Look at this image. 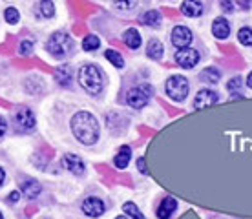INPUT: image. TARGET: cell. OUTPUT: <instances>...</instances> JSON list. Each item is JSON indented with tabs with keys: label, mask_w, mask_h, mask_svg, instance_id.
I'll return each mask as SVG.
<instances>
[{
	"label": "cell",
	"mask_w": 252,
	"mask_h": 219,
	"mask_svg": "<svg viewBox=\"0 0 252 219\" xmlns=\"http://www.w3.org/2000/svg\"><path fill=\"white\" fill-rule=\"evenodd\" d=\"M71 131L82 144H95L99 139V123L92 113L79 112L71 117Z\"/></svg>",
	"instance_id": "cell-1"
},
{
	"label": "cell",
	"mask_w": 252,
	"mask_h": 219,
	"mask_svg": "<svg viewBox=\"0 0 252 219\" xmlns=\"http://www.w3.org/2000/svg\"><path fill=\"white\" fill-rule=\"evenodd\" d=\"M77 79L81 82V86L88 92L90 95H101L104 90V77H102L101 69L97 68L95 64H84L81 66Z\"/></svg>",
	"instance_id": "cell-2"
},
{
	"label": "cell",
	"mask_w": 252,
	"mask_h": 219,
	"mask_svg": "<svg viewBox=\"0 0 252 219\" xmlns=\"http://www.w3.org/2000/svg\"><path fill=\"white\" fill-rule=\"evenodd\" d=\"M73 48H75L73 38L64 31L53 33V35L48 38V42H46V50H48V53H50L51 57H55V59H64V57H68L69 53L73 51Z\"/></svg>",
	"instance_id": "cell-3"
},
{
	"label": "cell",
	"mask_w": 252,
	"mask_h": 219,
	"mask_svg": "<svg viewBox=\"0 0 252 219\" xmlns=\"http://www.w3.org/2000/svg\"><path fill=\"white\" fill-rule=\"evenodd\" d=\"M13 125H15V130L20 131V133H28L32 131L37 125L35 121V113L26 106H19L15 112H13Z\"/></svg>",
	"instance_id": "cell-4"
},
{
	"label": "cell",
	"mask_w": 252,
	"mask_h": 219,
	"mask_svg": "<svg viewBox=\"0 0 252 219\" xmlns=\"http://www.w3.org/2000/svg\"><path fill=\"white\" fill-rule=\"evenodd\" d=\"M152 94H154L152 86H148V84H141V86H135L128 92V95H126V102H128V106L133 108V110H141V108H145L146 104H148Z\"/></svg>",
	"instance_id": "cell-5"
},
{
	"label": "cell",
	"mask_w": 252,
	"mask_h": 219,
	"mask_svg": "<svg viewBox=\"0 0 252 219\" xmlns=\"http://www.w3.org/2000/svg\"><path fill=\"white\" fill-rule=\"evenodd\" d=\"M189 88H190L189 81H187L185 77L174 75L166 81V95H168L172 100L181 102V100L187 99V95H189Z\"/></svg>",
	"instance_id": "cell-6"
},
{
	"label": "cell",
	"mask_w": 252,
	"mask_h": 219,
	"mask_svg": "<svg viewBox=\"0 0 252 219\" xmlns=\"http://www.w3.org/2000/svg\"><path fill=\"white\" fill-rule=\"evenodd\" d=\"M172 44L179 48V50H183V48H189L190 42H192V31H190L189 28H185V26H176L174 30H172Z\"/></svg>",
	"instance_id": "cell-7"
},
{
	"label": "cell",
	"mask_w": 252,
	"mask_h": 219,
	"mask_svg": "<svg viewBox=\"0 0 252 219\" xmlns=\"http://www.w3.org/2000/svg\"><path fill=\"white\" fill-rule=\"evenodd\" d=\"M176 63L181 66V68H194L195 64L199 63V53L192 48H183V50H179L176 53Z\"/></svg>",
	"instance_id": "cell-8"
},
{
	"label": "cell",
	"mask_w": 252,
	"mask_h": 219,
	"mask_svg": "<svg viewBox=\"0 0 252 219\" xmlns=\"http://www.w3.org/2000/svg\"><path fill=\"white\" fill-rule=\"evenodd\" d=\"M82 212L90 216V218H101L102 214L106 212V205L99 197H88L82 203Z\"/></svg>",
	"instance_id": "cell-9"
},
{
	"label": "cell",
	"mask_w": 252,
	"mask_h": 219,
	"mask_svg": "<svg viewBox=\"0 0 252 219\" xmlns=\"http://www.w3.org/2000/svg\"><path fill=\"white\" fill-rule=\"evenodd\" d=\"M218 100H220V97H218L216 92H212V90H201L194 99V110H205V108L214 106Z\"/></svg>",
	"instance_id": "cell-10"
},
{
	"label": "cell",
	"mask_w": 252,
	"mask_h": 219,
	"mask_svg": "<svg viewBox=\"0 0 252 219\" xmlns=\"http://www.w3.org/2000/svg\"><path fill=\"white\" fill-rule=\"evenodd\" d=\"M63 164H64V168H68L71 174H75V175H82L86 172V166L82 163V159L79 156H75V154H66V156L63 157Z\"/></svg>",
	"instance_id": "cell-11"
},
{
	"label": "cell",
	"mask_w": 252,
	"mask_h": 219,
	"mask_svg": "<svg viewBox=\"0 0 252 219\" xmlns=\"http://www.w3.org/2000/svg\"><path fill=\"white\" fill-rule=\"evenodd\" d=\"M177 210V199L176 197H164L158 208V218L159 219H170L172 214Z\"/></svg>",
	"instance_id": "cell-12"
},
{
	"label": "cell",
	"mask_w": 252,
	"mask_h": 219,
	"mask_svg": "<svg viewBox=\"0 0 252 219\" xmlns=\"http://www.w3.org/2000/svg\"><path fill=\"white\" fill-rule=\"evenodd\" d=\"M181 13L187 17H199L203 13V4L199 0H185L181 4Z\"/></svg>",
	"instance_id": "cell-13"
},
{
	"label": "cell",
	"mask_w": 252,
	"mask_h": 219,
	"mask_svg": "<svg viewBox=\"0 0 252 219\" xmlns=\"http://www.w3.org/2000/svg\"><path fill=\"white\" fill-rule=\"evenodd\" d=\"M212 33H214L216 38H220V40H225V38L230 35V26L225 19H216L214 24H212Z\"/></svg>",
	"instance_id": "cell-14"
},
{
	"label": "cell",
	"mask_w": 252,
	"mask_h": 219,
	"mask_svg": "<svg viewBox=\"0 0 252 219\" xmlns=\"http://www.w3.org/2000/svg\"><path fill=\"white\" fill-rule=\"evenodd\" d=\"M130 159H132V148H130V146H121L119 152H117V156H115V159H114V164L119 170H123L128 166Z\"/></svg>",
	"instance_id": "cell-15"
},
{
	"label": "cell",
	"mask_w": 252,
	"mask_h": 219,
	"mask_svg": "<svg viewBox=\"0 0 252 219\" xmlns=\"http://www.w3.org/2000/svg\"><path fill=\"white\" fill-rule=\"evenodd\" d=\"M123 40H125V44L130 50H137L139 46H141V33L135 28H130V30H126L123 33Z\"/></svg>",
	"instance_id": "cell-16"
},
{
	"label": "cell",
	"mask_w": 252,
	"mask_h": 219,
	"mask_svg": "<svg viewBox=\"0 0 252 219\" xmlns=\"http://www.w3.org/2000/svg\"><path fill=\"white\" fill-rule=\"evenodd\" d=\"M40 192H42V187H40V183L35 181V179H28V181L22 183V194H24L26 197L35 199V197H38Z\"/></svg>",
	"instance_id": "cell-17"
},
{
	"label": "cell",
	"mask_w": 252,
	"mask_h": 219,
	"mask_svg": "<svg viewBox=\"0 0 252 219\" xmlns=\"http://www.w3.org/2000/svg\"><path fill=\"white\" fill-rule=\"evenodd\" d=\"M146 55L154 59V61H159V59H163L164 55V48H163V42L158 40V38H152L148 46H146Z\"/></svg>",
	"instance_id": "cell-18"
},
{
	"label": "cell",
	"mask_w": 252,
	"mask_h": 219,
	"mask_svg": "<svg viewBox=\"0 0 252 219\" xmlns=\"http://www.w3.org/2000/svg\"><path fill=\"white\" fill-rule=\"evenodd\" d=\"M55 77H57V81L61 86H69L71 84V69H69V66H59L57 69H55Z\"/></svg>",
	"instance_id": "cell-19"
},
{
	"label": "cell",
	"mask_w": 252,
	"mask_h": 219,
	"mask_svg": "<svg viewBox=\"0 0 252 219\" xmlns=\"http://www.w3.org/2000/svg\"><path fill=\"white\" fill-rule=\"evenodd\" d=\"M199 79L201 82H210V84H216V82L221 79V73L218 68H207L203 69L201 73H199Z\"/></svg>",
	"instance_id": "cell-20"
},
{
	"label": "cell",
	"mask_w": 252,
	"mask_h": 219,
	"mask_svg": "<svg viewBox=\"0 0 252 219\" xmlns=\"http://www.w3.org/2000/svg\"><path fill=\"white\" fill-rule=\"evenodd\" d=\"M141 22L145 26H150V28H158L159 22H161V13L150 9V11H146L145 15L141 17Z\"/></svg>",
	"instance_id": "cell-21"
},
{
	"label": "cell",
	"mask_w": 252,
	"mask_h": 219,
	"mask_svg": "<svg viewBox=\"0 0 252 219\" xmlns=\"http://www.w3.org/2000/svg\"><path fill=\"white\" fill-rule=\"evenodd\" d=\"M38 13H40V17H44V19H51V17L55 15L53 2H51V0H40V2H38Z\"/></svg>",
	"instance_id": "cell-22"
},
{
	"label": "cell",
	"mask_w": 252,
	"mask_h": 219,
	"mask_svg": "<svg viewBox=\"0 0 252 219\" xmlns=\"http://www.w3.org/2000/svg\"><path fill=\"white\" fill-rule=\"evenodd\" d=\"M104 57H106L110 63L114 64L115 68H125V59H123V55H121L119 51H115V50H108L106 53H104Z\"/></svg>",
	"instance_id": "cell-23"
},
{
	"label": "cell",
	"mask_w": 252,
	"mask_h": 219,
	"mask_svg": "<svg viewBox=\"0 0 252 219\" xmlns=\"http://www.w3.org/2000/svg\"><path fill=\"white\" fill-rule=\"evenodd\" d=\"M123 212H126L132 219H146L145 216H143V212L137 208V205H133V203H130V201L123 205Z\"/></svg>",
	"instance_id": "cell-24"
},
{
	"label": "cell",
	"mask_w": 252,
	"mask_h": 219,
	"mask_svg": "<svg viewBox=\"0 0 252 219\" xmlns=\"http://www.w3.org/2000/svg\"><path fill=\"white\" fill-rule=\"evenodd\" d=\"M99 46H101V40H99V37H95V35H88V37H84V40H82L84 51H95L99 50Z\"/></svg>",
	"instance_id": "cell-25"
},
{
	"label": "cell",
	"mask_w": 252,
	"mask_h": 219,
	"mask_svg": "<svg viewBox=\"0 0 252 219\" xmlns=\"http://www.w3.org/2000/svg\"><path fill=\"white\" fill-rule=\"evenodd\" d=\"M238 40L243 46H252V30L251 28H241L238 31Z\"/></svg>",
	"instance_id": "cell-26"
},
{
	"label": "cell",
	"mask_w": 252,
	"mask_h": 219,
	"mask_svg": "<svg viewBox=\"0 0 252 219\" xmlns=\"http://www.w3.org/2000/svg\"><path fill=\"white\" fill-rule=\"evenodd\" d=\"M114 6L117 9H123V11H128V9H133L137 6V0H112Z\"/></svg>",
	"instance_id": "cell-27"
},
{
	"label": "cell",
	"mask_w": 252,
	"mask_h": 219,
	"mask_svg": "<svg viewBox=\"0 0 252 219\" xmlns=\"http://www.w3.org/2000/svg\"><path fill=\"white\" fill-rule=\"evenodd\" d=\"M4 17H6V22H9V24H17L20 19V13L17 11V7H7L6 11H4Z\"/></svg>",
	"instance_id": "cell-28"
},
{
	"label": "cell",
	"mask_w": 252,
	"mask_h": 219,
	"mask_svg": "<svg viewBox=\"0 0 252 219\" xmlns=\"http://www.w3.org/2000/svg\"><path fill=\"white\" fill-rule=\"evenodd\" d=\"M32 50H33L32 40H24V42L20 44V55H22V57H28L30 53H32Z\"/></svg>",
	"instance_id": "cell-29"
},
{
	"label": "cell",
	"mask_w": 252,
	"mask_h": 219,
	"mask_svg": "<svg viewBox=\"0 0 252 219\" xmlns=\"http://www.w3.org/2000/svg\"><path fill=\"white\" fill-rule=\"evenodd\" d=\"M228 92H236V90H240L241 88V79L240 77H234V79H230V82H228Z\"/></svg>",
	"instance_id": "cell-30"
},
{
	"label": "cell",
	"mask_w": 252,
	"mask_h": 219,
	"mask_svg": "<svg viewBox=\"0 0 252 219\" xmlns=\"http://www.w3.org/2000/svg\"><path fill=\"white\" fill-rule=\"evenodd\" d=\"M20 199V192H11L7 195V203H17Z\"/></svg>",
	"instance_id": "cell-31"
},
{
	"label": "cell",
	"mask_w": 252,
	"mask_h": 219,
	"mask_svg": "<svg viewBox=\"0 0 252 219\" xmlns=\"http://www.w3.org/2000/svg\"><path fill=\"white\" fill-rule=\"evenodd\" d=\"M6 130H7V125H6V121L0 117V139L6 135Z\"/></svg>",
	"instance_id": "cell-32"
},
{
	"label": "cell",
	"mask_w": 252,
	"mask_h": 219,
	"mask_svg": "<svg viewBox=\"0 0 252 219\" xmlns=\"http://www.w3.org/2000/svg\"><path fill=\"white\" fill-rule=\"evenodd\" d=\"M4 181H6V170L0 168V188L4 187Z\"/></svg>",
	"instance_id": "cell-33"
},
{
	"label": "cell",
	"mask_w": 252,
	"mask_h": 219,
	"mask_svg": "<svg viewBox=\"0 0 252 219\" xmlns=\"http://www.w3.org/2000/svg\"><path fill=\"white\" fill-rule=\"evenodd\" d=\"M137 166H139V170H141L143 174H146V168H145V159H143V157H141V159H139V161H137Z\"/></svg>",
	"instance_id": "cell-34"
},
{
	"label": "cell",
	"mask_w": 252,
	"mask_h": 219,
	"mask_svg": "<svg viewBox=\"0 0 252 219\" xmlns=\"http://www.w3.org/2000/svg\"><path fill=\"white\" fill-rule=\"evenodd\" d=\"M223 9H225V11H232V7H230V2H228V0H223Z\"/></svg>",
	"instance_id": "cell-35"
},
{
	"label": "cell",
	"mask_w": 252,
	"mask_h": 219,
	"mask_svg": "<svg viewBox=\"0 0 252 219\" xmlns=\"http://www.w3.org/2000/svg\"><path fill=\"white\" fill-rule=\"evenodd\" d=\"M247 86H249L252 90V71L249 73V77H247Z\"/></svg>",
	"instance_id": "cell-36"
},
{
	"label": "cell",
	"mask_w": 252,
	"mask_h": 219,
	"mask_svg": "<svg viewBox=\"0 0 252 219\" xmlns=\"http://www.w3.org/2000/svg\"><path fill=\"white\" fill-rule=\"evenodd\" d=\"M115 219H128V218H126V216H117Z\"/></svg>",
	"instance_id": "cell-37"
},
{
	"label": "cell",
	"mask_w": 252,
	"mask_h": 219,
	"mask_svg": "<svg viewBox=\"0 0 252 219\" xmlns=\"http://www.w3.org/2000/svg\"><path fill=\"white\" fill-rule=\"evenodd\" d=\"M0 219H4V216H2V212H0Z\"/></svg>",
	"instance_id": "cell-38"
}]
</instances>
